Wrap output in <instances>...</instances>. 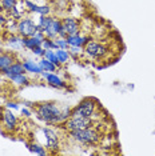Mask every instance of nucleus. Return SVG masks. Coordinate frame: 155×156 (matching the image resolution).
I'll list each match as a JSON object with an SVG mask.
<instances>
[{
    "mask_svg": "<svg viewBox=\"0 0 155 156\" xmlns=\"http://www.w3.org/2000/svg\"><path fill=\"white\" fill-rule=\"evenodd\" d=\"M62 109L63 105L56 101H41L35 104V112H36L38 119L48 124V126L64 123L62 116Z\"/></svg>",
    "mask_w": 155,
    "mask_h": 156,
    "instance_id": "nucleus-1",
    "label": "nucleus"
},
{
    "mask_svg": "<svg viewBox=\"0 0 155 156\" xmlns=\"http://www.w3.org/2000/svg\"><path fill=\"white\" fill-rule=\"evenodd\" d=\"M68 136L75 143H79L83 145H96L99 143L102 135L96 128H94V126H91L82 129L68 131Z\"/></svg>",
    "mask_w": 155,
    "mask_h": 156,
    "instance_id": "nucleus-2",
    "label": "nucleus"
},
{
    "mask_svg": "<svg viewBox=\"0 0 155 156\" xmlns=\"http://www.w3.org/2000/svg\"><path fill=\"white\" fill-rule=\"evenodd\" d=\"M98 111V101L92 98H86L78 105L72 108L71 116H84V118H94Z\"/></svg>",
    "mask_w": 155,
    "mask_h": 156,
    "instance_id": "nucleus-3",
    "label": "nucleus"
},
{
    "mask_svg": "<svg viewBox=\"0 0 155 156\" xmlns=\"http://www.w3.org/2000/svg\"><path fill=\"white\" fill-rule=\"evenodd\" d=\"M83 54L90 59L94 60H103L108 55V47L104 45L100 41L91 40L87 43V45L83 48Z\"/></svg>",
    "mask_w": 155,
    "mask_h": 156,
    "instance_id": "nucleus-4",
    "label": "nucleus"
},
{
    "mask_svg": "<svg viewBox=\"0 0 155 156\" xmlns=\"http://www.w3.org/2000/svg\"><path fill=\"white\" fill-rule=\"evenodd\" d=\"M38 31V23H35V20L31 16H23L17 22V35H20L22 37H31Z\"/></svg>",
    "mask_w": 155,
    "mask_h": 156,
    "instance_id": "nucleus-5",
    "label": "nucleus"
},
{
    "mask_svg": "<svg viewBox=\"0 0 155 156\" xmlns=\"http://www.w3.org/2000/svg\"><path fill=\"white\" fill-rule=\"evenodd\" d=\"M40 131L44 136V147L51 152L58 151L60 147V139H59L58 132L51 127H41Z\"/></svg>",
    "mask_w": 155,
    "mask_h": 156,
    "instance_id": "nucleus-6",
    "label": "nucleus"
},
{
    "mask_svg": "<svg viewBox=\"0 0 155 156\" xmlns=\"http://www.w3.org/2000/svg\"><path fill=\"white\" fill-rule=\"evenodd\" d=\"M94 126V120L92 118H84V116H70L68 119L63 123V128L67 132L74 129H82L87 128V127Z\"/></svg>",
    "mask_w": 155,
    "mask_h": 156,
    "instance_id": "nucleus-7",
    "label": "nucleus"
},
{
    "mask_svg": "<svg viewBox=\"0 0 155 156\" xmlns=\"http://www.w3.org/2000/svg\"><path fill=\"white\" fill-rule=\"evenodd\" d=\"M39 76H40L41 79H43L45 83H47L50 87H52V88H58V90H64V88L68 87L67 81H64L59 75H56L55 72H45V71H43V72H41Z\"/></svg>",
    "mask_w": 155,
    "mask_h": 156,
    "instance_id": "nucleus-8",
    "label": "nucleus"
},
{
    "mask_svg": "<svg viewBox=\"0 0 155 156\" xmlns=\"http://www.w3.org/2000/svg\"><path fill=\"white\" fill-rule=\"evenodd\" d=\"M2 122H3V127H4L7 132H13L16 129L17 124H19V119L15 115V111L5 108L2 113Z\"/></svg>",
    "mask_w": 155,
    "mask_h": 156,
    "instance_id": "nucleus-9",
    "label": "nucleus"
},
{
    "mask_svg": "<svg viewBox=\"0 0 155 156\" xmlns=\"http://www.w3.org/2000/svg\"><path fill=\"white\" fill-rule=\"evenodd\" d=\"M62 28H63V22H62V19L52 16L51 23L48 24V27L44 28L43 32H44V35H45V37L55 40V39L59 36V32H60Z\"/></svg>",
    "mask_w": 155,
    "mask_h": 156,
    "instance_id": "nucleus-10",
    "label": "nucleus"
},
{
    "mask_svg": "<svg viewBox=\"0 0 155 156\" xmlns=\"http://www.w3.org/2000/svg\"><path fill=\"white\" fill-rule=\"evenodd\" d=\"M66 39H67V43L70 44V47H82V48H84L88 41L92 40L91 36H88V35H82V34L67 35Z\"/></svg>",
    "mask_w": 155,
    "mask_h": 156,
    "instance_id": "nucleus-11",
    "label": "nucleus"
},
{
    "mask_svg": "<svg viewBox=\"0 0 155 156\" xmlns=\"http://www.w3.org/2000/svg\"><path fill=\"white\" fill-rule=\"evenodd\" d=\"M63 27L66 28L67 35H76L80 34V22L75 17L71 16H66L64 19H62Z\"/></svg>",
    "mask_w": 155,
    "mask_h": 156,
    "instance_id": "nucleus-12",
    "label": "nucleus"
},
{
    "mask_svg": "<svg viewBox=\"0 0 155 156\" xmlns=\"http://www.w3.org/2000/svg\"><path fill=\"white\" fill-rule=\"evenodd\" d=\"M16 60L17 59L13 52H2L0 54V73H4Z\"/></svg>",
    "mask_w": 155,
    "mask_h": 156,
    "instance_id": "nucleus-13",
    "label": "nucleus"
},
{
    "mask_svg": "<svg viewBox=\"0 0 155 156\" xmlns=\"http://www.w3.org/2000/svg\"><path fill=\"white\" fill-rule=\"evenodd\" d=\"M5 43L13 51H19V49L24 48V43H23V37L17 34H11L8 37L5 39Z\"/></svg>",
    "mask_w": 155,
    "mask_h": 156,
    "instance_id": "nucleus-14",
    "label": "nucleus"
},
{
    "mask_svg": "<svg viewBox=\"0 0 155 156\" xmlns=\"http://www.w3.org/2000/svg\"><path fill=\"white\" fill-rule=\"evenodd\" d=\"M23 66H24V69H26V73H28V75L39 76L41 72H43L40 68V66H39V63L35 62V60H31V59L23 60Z\"/></svg>",
    "mask_w": 155,
    "mask_h": 156,
    "instance_id": "nucleus-15",
    "label": "nucleus"
},
{
    "mask_svg": "<svg viewBox=\"0 0 155 156\" xmlns=\"http://www.w3.org/2000/svg\"><path fill=\"white\" fill-rule=\"evenodd\" d=\"M19 73H26V69H24L23 62H20V60H16V62L13 63V64L5 71V72L3 73V75H4L7 79H9L11 76L19 75Z\"/></svg>",
    "mask_w": 155,
    "mask_h": 156,
    "instance_id": "nucleus-16",
    "label": "nucleus"
},
{
    "mask_svg": "<svg viewBox=\"0 0 155 156\" xmlns=\"http://www.w3.org/2000/svg\"><path fill=\"white\" fill-rule=\"evenodd\" d=\"M13 86L16 87H26L30 84V77H28V73H19V75H15V76H11L8 79Z\"/></svg>",
    "mask_w": 155,
    "mask_h": 156,
    "instance_id": "nucleus-17",
    "label": "nucleus"
},
{
    "mask_svg": "<svg viewBox=\"0 0 155 156\" xmlns=\"http://www.w3.org/2000/svg\"><path fill=\"white\" fill-rule=\"evenodd\" d=\"M27 148L30 150L32 154L35 155H39V156H45L48 154V150L44 147V144H40L38 141H32V143H28L27 144Z\"/></svg>",
    "mask_w": 155,
    "mask_h": 156,
    "instance_id": "nucleus-18",
    "label": "nucleus"
},
{
    "mask_svg": "<svg viewBox=\"0 0 155 156\" xmlns=\"http://www.w3.org/2000/svg\"><path fill=\"white\" fill-rule=\"evenodd\" d=\"M56 56H58V60L62 66H66L67 63L71 60V55H70V51L68 49H62V48H58L55 51Z\"/></svg>",
    "mask_w": 155,
    "mask_h": 156,
    "instance_id": "nucleus-19",
    "label": "nucleus"
},
{
    "mask_svg": "<svg viewBox=\"0 0 155 156\" xmlns=\"http://www.w3.org/2000/svg\"><path fill=\"white\" fill-rule=\"evenodd\" d=\"M39 66H40L41 71H45V72H56V69H58V67H56L54 63L50 62L48 59L45 58H40V60H39Z\"/></svg>",
    "mask_w": 155,
    "mask_h": 156,
    "instance_id": "nucleus-20",
    "label": "nucleus"
},
{
    "mask_svg": "<svg viewBox=\"0 0 155 156\" xmlns=\"http://www.w3.org/2000/svg\"><path fill=\"white\" fill-rule=\"evenodd\" d=\"M44 58H45V59H48L50 62H52L56 67H58V68H60V66H62V64L59 63L58 56H56V54H55L54 49H45V52H44Z\"/></svg>",
    "mask_w": 155,
    "mask_h": 156,
    "instance_id": "nucleus-21",
    "label": "nucleus"
},
{
    "mask_svg": "<svg viewBox=\"0 0 155 156\" xmlns=\"http://www.w3.org/2000/svg\"><path fill=\"white\" fill-rule=\"evenodd\" d=\"M24 3V7H26V11L30 12V13H38V9H39V4L38 3L32 2V0H23Z\"/></svg>",
    "mask_w": 155,
    "mask_h": 156,
    "instance_id": "nucleus-22",
    "label": "nucleus"
},
{
    "mask_svg": "<svg viewBox=\"0 0 155 156\" xmlns=\"http://www.w3.org/2000/svg\"><path fill=\"white\" fill-rule=\"evenodd\" d=\"M51 20H52V16H51V15H48V16L40 15V17H39V20H38V27H39V30L43 31L45 27H48V24L51 23Z\"/></svg>",
    "mask_w": 155,
    "mask_h": 156,
    "instance_id": "nucleus-23",
    "label": "nucleus"
},
{
    "mask_svg": "<svg viewBox=\"0 0 155 156\" xmlns=\"http://www.w3.org/2000/svg\"><path fill=\"white\" fill-rule=\"evenodd\" d=\"M5 13L8 15V17H12V19H15V20H20L23 17V15H24V12L20 11V8L17 7V4L13 7L9 12H5Z\"/></svg>",
    "mask_w": 155,
    "mask_h": 156,
    "instance_id": "nucleus-24",
    "label": "nucleus"
},
{
    "mask_svg": "<svg viewBox=\"0 0 155 156\" xmlns=\"http://www.w3.org/2000/svg\"><path fill=\"white\" fill-rule=\"evenodd\" d=\"M17 22H19V20L8 17V22H7L5 27H7V30L9 31V34H17Z\"/></svg>",
    "mask_w": 155,
    "mask_h": 156,
    "instance_id": "nucleus-25",
    "label": "nucleus"
},
{
    "mask_svg": "<svg viewBox=\"0 0 155 156\" xmlns=\"http://www.w3.org/2000/svg\"><path fill=\"white\" fill-rule=\"evenodd\" d=\"M41 47H43L44 49H54V51L58 49V45H56L55 40H52V39H48V37H45L44 40H43V43H41Z\"/></svg>",
    "mask_w": 155,
    "mask_h": 156,
    "instance_id": "nucleus-26",
    "label": "nucleus"
},
{
    "mask_svg": "<svg viewBox=\"0 0 155 156\" xmlns=\"http://www.w3.org/2000/svg\"><path fill=\"white\" fill-rule=\"evenodd\" d=\"M52 12V8L48 4H39V9H38V15H44V16H48L51 15Z\"/></svg>",
    "mask_w": 155,
    "mask_h": 156,
    "instance_id": "nucleus-27",
    "label": "nucleus"
},
{
    "mask_svg": "<svg viewBox=\"0 0 155 156\" xmlns=\"http://www.w3.org/2000/svg\"><path fill=\"white\" fill-rule=\"evenodd\" d=\"M2 4H3L4 12H9L17 4V0H2Z\"/></svg>",
    "mask_w": 155,
    "mask_h": 156,
    "instance_id": "nucleus-28",
    "label": "nucleus"
},
{
    "mask_svg": "<svg viewBox=\"0 0 155 156\" xmlns=\"http://www.w3.org/2000/svg\"><path fill=\"white\" fill-rule=\"evenodd\" d=\"M68 51H70V55H71V59H74V60H78V58L83 54L82 47H70Z\"/></svg>",
    "mask_w": 155,
    "mask_h": 156,
    "instance_id": "nucleus-29",
    "label": "nucleus"
},
{
    "mask_svg": "<svg viewBox=\"0 0 155 156\" xmlns=\"http://www.w3.org/2000/svg\"><path fill=\"white\" fill-rule=\"evenodd\" d=\"M55 43H56V45H58V48H62V49H68L70 48V44L67 43V39L66 37L58 36L55 39Z\"/></svg>",
    "mask_w": 155,
    "mask_h": 156,
    "instance_id": "nucleus-30",
    "label": "nucleus"
},
{
    "mask_svg": "<svg viewBox=\"0 0 155 156\" xmlns=\"http://www.w3.org/2000/svg\"><path fill=\"white\" fill-rule=\"evenodd\" d=\"M31 52H32L34 56H38V58H44L45 49L41 47V45H36V47H34L32 49H31Z\"/></svg>",
    "mask_w": 155,
    "mask_h": 156,
    "instance_id": "nucleus-31",
    "label": "nucleus"
},
{
    "mask_svg": "<svg viewBox=\"0 0 155 156\" xmlns=\"http://www.w3.org/2000/svg\"><path fill=\"white\" fill-rule=\"evenodd\" d=\"M5 108L12 109V111H20V104L17 101H7L5 103Z\"/></svg>",
    "mask_w": 155,
    "mask_h": 156,
    "instance_id": "nucleus-32",
    "label": "nucleus"
},
{
    "mask_svg": "<svg viewBox=\"0 0 155 156\" xmlns=\"http://www.w3.org/2000/svg\"><path fill=\"white\" fill-rule=\"evenodd\" d=\"M20 115L23 116V118H26V119H28V118H31V115H32V112H31V109L28 108V107H20Z\"/></svg>",
    "mask_w": 155,
    "mask_h": 156,
    "instance_id": "nucleus-33",
    "label": "nucleus"
},
{
    "mask_svg": "<svg viewBox=\"0 0 155 156\" xmlns=\"http://www.w3.org/2000/svg\"><path fill=\"white\" fill-rule=\"evenodd\" d=\"M7 22H8V15L5 12H0V28L5 27Z\"/></svg>",
    "mask_w": 155,
    "mask_h": 156,
    "instance_id": "nucleus-34",
    "label": "nucleus"
},
{
    "mask_svg": "<svg viewBox=\"0 0 155 156\" xmlns=\"http://www.w3.org/2000/svg\"><path fill=\"white\" fill-rule=\"evenodd\" d=\"M23 105H24V107H28V108H35V104H34V103L27 101V100L23 101Z\"/></svg>",
    "mask_w": 155,
    "mask_h": 156,
    "instance_id": "nucleus-35",
    "label": "nucleus"
},
{
    "mask_svg": "<svg viewBox=\"0 0 155 156\" xmlns=\"http://www.w3.org/2000/svg\"><path fill=\"white\" fill-rule=\"evenodd\" d=\"M0 12H4V9H3V4H2V0H0Z\"/></svg>",
    "mask_w": 155,
    "mask_h": 156,
    "instance_id": "nucleus-36",
    "label": "nucleus"
},
{
    "mask_svg": "<svg viewBox=\"0 0 155 156\" xmlns=\"http://www.w3.org/2000/svg\"><path fill=\"white\" fill-rule=\"evenodd\" d=\"M2 113H3V109H2V108H0V116H2Z\"/></svg>",
    "mask_w": 155,
    "mask_h": 156,
    "instance_id": "nucleus-37",
    "label": "nucleus"
}]
</instances>
